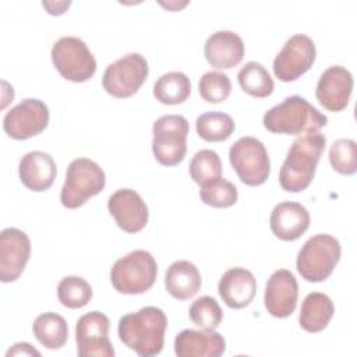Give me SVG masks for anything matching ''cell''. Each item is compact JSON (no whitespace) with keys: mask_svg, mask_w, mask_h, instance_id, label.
Segmentation results:
<instances>
[{"mask_svg":"<svg viewBox=\"0 0 357 357\" xmlns=\"http://www.w3.org/2000/svg\"><path fill=\"white\" fill-rule=\"evenodd\" d=\"M40 356V353L33 349L29 343L21 342V343H15L8 351H7V357L8 356Z\"/></svg>","mask_w":357,"mask_h":357,"instance_id":"e575fe53","label":"cell"},{"mask_svg":"<svg viewBox=\"0 0 357 357\" xmlns=\"http://www.w3.org/2000/svg\"><path fill=\"white\" fill-rule=\"evenodd\" d=\"M237 79L241 89L255 98H266L275 88L271 74L261 63L257 61L245 63L238 71Z\"/></svg>","mask_w":357,"mask_h":357,"instance_id":"4316f807","label":"cell"},{"mask_svg":"<svg viewBox=\"0 0 357 357\" xmlns=\"http://www.w3.org/2000/svg\"><path fill=\"white\" fill-rule=\"evenodd\" d=\"M165 286L174 298L188 300L201 289V273L198 268L187 259L174 261L166 271Z\"/></svg>","mask_w":357,"mask_h":357,"instance_id":"603a6c76","label":"cell"},{"mask_svg":"<svg viewBox=\"0 0 357 357\" xmlns=\"http://www.w3.org/2000/svg\"><path fill=\"white\" fill-rule=\"evenodd\" d=\"M190 176L194 183L202 185L222 176V162L212 149L198 151L190 162Z\"/></svg>","mask_w":357,"mask_h":357,"instance_id":"1f68e13d","label":"cell"},{"mask_svg":"<svg viewBox=\"0 0 357 357\" xmlns=\"http://www.w3.org/2000/svg\"><path fill=\"white\" fill-rule=\"evenodd\" d=\"M353 91V75L342 66L328 67L319 77L315 96L318 102L329 112H342L346 109Z\"/></svg>","mask_w":357,"mask_h":357,"instance_id":"e0dca14e","label":"cell"},{"mask_svg":"<svg viewBox=\"0 0 357 357\" xmlns=\"http://www.w3.org/2000/svg\"><path fill=\"white\" fill-rule=\"evenodd\" d=\"M109 318L99 311L84 314L75 326L77 351L79 357H113L114 349L109 339Z\"/></svg>","mask_w":357,"mask_h":357,"instance_id":"4fadbf2b","label":"cell"},{"mask_svg":"<svg viewBox=\"0 0 357 357\" xmlns=\"http://www.w3.org/2000/svg\"><path fill=\"white\" fill-rule=\"evenodd\" d=\"M199 197L204 204L212 208H229L237 202L238 192L231 181L218 177L201 185Z\"/></svg>","mask_w":357,"mask_h":357,"instance_id":"f546056e","label":"cell"},{"mask_svg":"<svg viewBox=\"0 0 357 357\" xmlns=\"http://www.w3.org/2000/svg\"><path fill=\"white\" fill-rule=\"evenodd\" d=\"M226 350L225 337L215 331L184 329L174 339L178 357H219Z\"/></svg>","mask_w":357,"mask_h":357,"instance_id":"44dd1931","label":"cell"},{"mask_svg":"<svg viewBox=\"0 0 357 357\" xmlns=\"http://www.w3.org/2000/svg\"><path fill=\"white\" fill-rule=\"evenodd\" d=\"M262 123L273 134L298 135L321 130L328 124V117L303 96L291 95L265 112Z\"/></svg>","mask_w":357,"mask_h":357,"instance_id":"3957f363","label":"cell"},{"mask_svg":"<svg viewBox=\"0 0 357 357\" xmlns=\"http://www.w3.org/2000/svg\"><path fill=\"white\" fill-rule=\"evenodd\" d=\"M204 54L215 68H233L243 60L244 43L233 31H218L206 39Z\"/></svg>","mask_w":357,"mask_h":357,"instance_id":"7402d4cb","label":"cell"},{"mask_svg":"<svg viewBox=\"0 0 357 357\" xmlns=\"http://www.w3.org/2000/svg\"><path fill=\"white\" fill-rule=\"evenodd\" d=\"M218 291L227 307L236 310L244 308L255 297L257 279L245 268H230L222 275Z\"/></svg>","mask_w":357,"mask_h":357,"instance_id":"d6986e66","label":"cell"},{"mask_svg":"<svg viewBox=\"0 0 357 357\" xmlns=\"http://www.w3.org/2000/svg\"><path fill=\"white\" fill-rule=\"evenodd\" d=\"M298 283L296 276L287 269L275 271L265 287L264 304L266 311L275 318L291 315L297 305Z\"/></svg>","mask_w":357,"mask_h":357,"instance_id":"2e32d148","label":"cell"},{"mask_svg":"<svg viewBox=\"0 0 357 357\" xmlns=\"http://www.w3.org/2000/svg\"><path fill=\"white\" fill-rule=\"evenodd\" d=\"M236 128L233 119L222 112H206L197 117V134L208 142H219L227 139Z\"/></svg>","mask_w":357,"mask_h":357,"instance_id":"83f0119b","label":"cell"},{"mask_svg":"<svg viewBox=\"0 0 357 357\" xmlns=\"http://www.w3.org/2000/svg\"><path fill=\"white\" fill-rule=\"evenodd\" d=\"M160 4L165 6V7H167L169 10H178V8L184 7V6L187 4V1H184L183 4H178V3H160Z\"/></svg>","mask_w":357,"mask_h":357,"instance_id":"8d00e7d4","label":"cell"},{"mask_svg":"<svg viewBox=\"0 0 357 357\" xmlns=\"http://www.w3.org/2000/svg\"><path fill=\"white\" fill-rule=\"evenodd\" d=\"M329 162L340 174L351 176L357 170V145L350 138L336 139L329 149Z\"/></svg>","mask_w":357,"mask_h":357,"instance_id":"d6a6232c","label":"cell"},{"mask_svg":"<svg viewBox=\"0 0 357 357\" xmlns=\"http://www.w3.org/2000/svg\"><path fill=\"white\" fill-rule=\"evenodd\" d=\"M50 56L56 70L68 81L85 82L96 71V60L92 52L77 36H63L56 40Z\"/></svg>","mask_w":357,"mask_h":357,"instance_id":"ba28073f","label":"cell"},{"mask_svg":"<svg viewBox=\"0 0 357 357\" xmlns=\"http://www.w3.org/2000/svg\"><path fill=\"white\" fill-rule=\"evenodd\" d=\"M71 1H43L42 6L47 10L49 14L52 15H60L63 14L68 7Z\"/></svg>","mask_w":357,"mask_h":357,"instance_id":"d590c367","label":"cell"},{"mask_svg":"<svg viewBox=\"0 0 357 357\" xmlns=\"http://www.w3.org/2000/svg\"><path fill=\"white\" fill-rule=\"evenodd\" d=\"M269 226L279 240L294 241L310 227V213L301 204L284 201L272 209Z\"/></svg>","mask_w":357,"mask_h":357,"instance_id":"ac0fdd59","label":"cell"},{"mask_svg":"<svg viewBox=\"0 0 357 357\" xmlns=\"http://www.w3.org/2000/svg\"><path fill=\"white\" fill-rule=\"evenodd\" d=\"M315 56L314 40L304 33H296L286 40L282 50L276 54L273 74L283 82L296 81L311 68Z\"/></svg>","mask_w":357,"mask_h":357,"instance_id":"8fae6325","label":"cell"},{"mask_svg":"<svg viewBox=\"0 0 357 357\" xmlns=\"http://www.w3.org/2000/svg\"><path fill=\"white\" fill-rule=\"evenodd\" d=\"M21 183L31 191H46L52 187L57 167L53 158L42 151H31L25 153L18 165Z\"/></svg>","mask_w":357,"mask_h":357,"instance_id":"ffe728a7","label":"cell"},{"mask_svg":"<svg viewBox=\"0 0 357 357\" xmlns=\"http://www.w3.org/2000/svg\"><path fill=\"white\" fill-rule=\"evenodd\" d=\"M32 331L38 342L50 350L63 347L68 339L67 322L56 312H43L38 315L33 321Z\"/></svg>","mask_w":357,"mask_h":357,"instance_id":"d4e9b609","label":"cell"},{"mask_svg":"<svg viewBox=\"0 0 357 357\" xmlns=\"http://www.w3.org/2000/svg\"><path fill=\"white\" fill-rule=\"evenodd\" d=\"M156 275L158 264L152 254L145 250H134L114 262L110 282L121 294H142L153 286Z\"/></svg>","mask_w":357,"mask_h":357,"instance_id":"5b68a950","label":"cell"},{"mask_svg":"<svg viewBox=\"0 0 357 357\" xmlns=\"http://www.w3.org/2000/svg\"><path fill=\"white\" fill-rule=\"evenodd\" d=\"M106 184L103 169L88 158L71 160L60 191L61 205L68 209L82 206L86 199L99 194Z\"/></svg>","mask_w":357,"mask_h":357,"instance_id":"8992f818","label":"cell"},{"mask_svg":"<svg viewBox=\"0 0 357 357\" xmlns=\"http://www.w3.org/2000/svg\"><path fill=\"white\" fill-rule=\"evenodd\" d=\"M47 124V106L42 100L33 98L22 99L18 105L11 107L3 119V128L6 134L18 141L40 134Z\"/></svg>","mask_w":357,"mask_h":357,"instance_id":"7c38bea8","label":"cell"},{"mask_svg":"<svg viewBox=\"0 0 357 357\" xmlns=\"http://www.w3.org/2000/svg\"><path fill=\"white\" fill-rule=\"evenodd\" d=\"M190 93V78L181 71L166 73L153 85V96L163 105H180L188 99Z\"/></svg>","mask_w":357,"mask_h":357,"instance_id":"484cf974","label":"cell"},{"mask_svg":"<svg viewBox=\"0 0 357 357\" xmlns=\"http://www.w3.org/2000/svg\"><path fill=\"white\" fill-rule=\"evenodd\" d=\"M152 152L163 166H176L187 152L188 121L181 114H165L152 127Z\"/></svg>","mask_w":357,"mask_h":357,"instance_id":"52a82bcc","label":"cell"},{"mask_svg":"<svg viewBox=\"0 0 357 357\" xmlns=\"http://www.w3.org/2000/svg\"><path fill=\"white\" fill-rule=\"evenodd\" d=\"M326 137L319 131L297 137L279 172V183L284 191H304L312 181L317 165L325 151Z\"/></svg>","mask_w":357,"mask_h":357,"instance_id":"7a4b0ae2","label":"cell"},{"mask_svg":"<svg viewBox=\"0 0 357 357\" xmlns=\"http://www.w3.org/2000/svg\"><path fill=\"white\" fill-rule=\"evenodd\" d=\"M31 257V240L25 231L7 227L0 233V280L14 282L24 272Z\"/></svg>","mask_w":357,"mask_h":357,"instance_id":"5bb4252c","label":"cell"},{"mask_svg":"<svg viewBox=\"0 0 357 357\" xmlns=\"http://www.w3.org/2000/svg\"><path fill=\"white\" fill-rule=\"evenodd\" d=\"M188 315L192 324L204 331H215L223 319V311L220 305L211 296H202L197 298L191 304Z\"/></svg>","mask_w":357,"mask_h":357,"instance_id":"4dcf8cb0","label":"cell"},{"mask_svg":"<svg viewBox=\"0 0 357 357\" xmlns=\"http://www.w3.org/2000/svg\"><path fill=\"white\" fill-rule=\"evenodd\" d=\"M335 312V305L329 296L319 291H312L305 296L301 304L298 317L300 326L311 333L324 331Z\"/></svg>","mask_w":357,"mask_h":357,"instance_id":"cb8c5ba5","label":"cell"},{"mask_svg":"<svg viewBox=\"0 0 357 357\" xmlns=\"http://www.w3.org/2000/svg\"><path fill=\"white\" fill-rule=\"evenodd\" d=\"M342 247L337 238L321 233L310 237L297 254L296 266L301 278L311 283L326 280L337 265Z\"/></svg>","mask_w":357,"mask_h":357,"instance_id":"277c9868","label":"cell"},{"mask_svg":"<svg viewBox=\"0 0 357 357\" xmlns=\"http://www.w3.org/2000/svg\"><path fill=\"white\" fill-rule=\"evenodd\" d=\"M167 317L163 310L148 305L119 319L120 340L141 357H152L162 351Z\"/></svg>","mask_w":357,"mask_h":357,"instance_id":"6da1fadb","label":"cell"},{"mask_svg":"<svg viewBox=\"0 0 357 357\" xmlns=\"http://www.w3.org/2000/svg\"><path fill=\"white\" fill-rule=\"evenodd\" d=\"M201 98L208 103H220L226 100L231 92V82L225 73L208 71L198 84Z\"/></svg>","mask_w":357,"mask_h":357,"instance_id":"836d02e7","label":"cell"},{"mask_svg":"<svg viewBox=\"0 0 357 357\" xmlns=\"http://www.w3.org/2000/svg\"><path fill=\"white\" fill-rule=\"evenodd\" d=\"M149 73L148 61L139 53H128L109 64L102 77L103 89L119 99L138 92Z\"/></svg>","mask_w":357,"mask_h":357,"instance_id":"30bf717a","label":"cell"},{"mask_svg":"<svg viewBox=\"0 0 357 357\" xmlns=\"http://www.w3.org/2000/svg\"><path fill=\"white\" fill-rule=\"evenodd\" d=\"M107 209L117 226L126 233H138L148 223V206L131 188H120L107 199Z\"/></svg>","mask_w":357,"mask_h":357,"instance_id":"9a60e30c","label":"cell"},{"mask_svg":"<svg viewBox=\"0 0 357 357\" xmlns=\"http://www.w3.org/2000/svg\"><path fill=\"white\" fill-rule=\"evenodd\" d=\"M229 159L241 183L247 185H261L269 177L268 151L255 137L238 138L229 149Z\"/></svg>","mask_w":357,"mask_h":357,"instance_id":"9c48e42d","label":"cell"},{"mask_svg":"<svg viewBox=\"0 0 357 357\" xmlns=\"http://www.w3.org/2000/svg\"><path fill=\"white\" fill-rule=\"evenodd\" d=\"M57 297L67 308H82L92 298V287L81 276H66L57 286Z\"/></svg>","mask_w":357,"mask_h":357,"instance_id":"f1b7e54d","label":"cell"}]
</instances>
